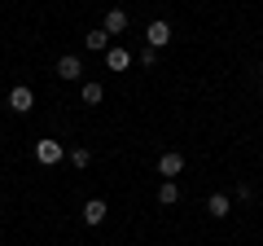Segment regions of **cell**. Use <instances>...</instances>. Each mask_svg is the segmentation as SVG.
<instances>
[{
    "label": "cell",
    "instance_id": "1",
    "mask_svg": "<svg viewBox=\"0 0 263 246\" xmlns=\"http://www.w3.org/2000/svg\"><path fill=\"white\" fill-rule=\"evenodd\" d=\"M145 44H149V48H167L171 44V22H149V27H145Z\"/></svg>",
    "mask_w": 263,
    "mask_h": 246
},
{
    "label": "cell",
    "instance_id": "9",
    "mask_svg": "<svg viewBox=\"0 0 263 246\" xmlns=\"http://www.w3.org/2000/svg\"><path fill=\"white\" fill-rule=\"evenodd\" d=\"M57 75H62V79H79V75H84V62H79L75 53H66L62 62H57Z\"/></svg>",
    "mask_w": 263,
    "mask_h": 246
},
{
    "label": "cell",
    "instance_id": "2",
    "mask_svg": "<svg viewBox=\"0 0 263 246\" xmlns=\"http://www.w3.org/2000/svg\"><path fill=\"white\" fill-rule=\"evenodd\" d=\"M9 110H13V114H31V110H35V93H31L27 84H18V88L9 93Z\"/></svg>",
    "mask_w": 263,
    "mask_h": 246
},
{
    "label": "cell",
    "instance_id": "6",
    "mask_svg": "<svg viewBox=\"0 0 263 246\" xmlns=\"http://www.w3.org/2000/svg\"><path fill=\"white\" fill-rule=\"evenodd\" d=\"M105 216H110V207H105V198H88V202H84V224H88V229L105 224Z\"/></svg>",
    "mask_w": 263,
    "mask_h": 246
},
{
    "label": "cell",
    "instance_id": "8",
    "mask_svg": "<svg viewBox=\"0 0 263 246\" xmlns=\"http://www.w3.org/2000/svg\"><path fill=\"white\" fill-rule=\"evenodd\" d=\"M84 48H88V53H105V48H110V31H105V27H92V31L84 36Z\"/></svg>",
    "mask_w": 263,
    "mask_h": 246
},
{
    "label": "cell",
    "instance_id": "13",
    "mask_svg": "<svg viewBox=\"0 0 263 246\" xmlns=\"http://www.w3.org/2000/svg\"><path fill=\"white\" fill-rule=\"evenodd\" d=\"M88 163H92V150H84V145H75V150H70V167H79V171H84Z\"/></svg>",
    "mask_w": 263,
    "mask_h": 246
},
{
    "label": "cell",
    "instance_id": "14",
    "mask_svg": "<svg viewBox=\"0 0 263 246\" xmlns=\"http://www.w3.org/2000/svg\"><path fill=\"white\" fill-rule=\"evenodd\" d=\"M136 62H141L145 71H154V66H158V48H149V44H145L141 53H136Z\"/></svg>",
    "mask_w": 263,
    "mask_h": 246
},
{
    "label": "cell",
    "instance_id": "4",
    "mask_svg": "<svg viewBox=\"0 0 263 246\" xmlns=\"http://www.w3.org/2000/svg\"><path fill=\"white\" fill-rule=\"evenodd\" d=\"M180 171H184V154H180V150H167V154L158 159V176H162V180H176Z\"/></svg>",
    "mask_w": 263,
    "mask_h": 246
},
{
    "label": "cell",
    "instance_id": "11",
    "mask_svg": "<svg viewBox=\"0 0 263 246\" xmlns=\"http://www.w3.org/2000/svg\"><path fill=\"white\" fill-rule=\"evenodd\" d=\"M158 202H162V207H176V202H180V185H176V180H162V185H158Z\"/></svg>",
    "mask_w": 263,
    "mask_h": 246
},
{
    "label": "cell",
    "instance_id": "5",
    "mask_svg": "<svg viewBox=\"0 0 263 246\" xmlns=\"http://www.w3.org/2000/svg\"><path fill=\"white\" fill-rule=\"evenodd\" d=\"M105 31H110V40L114 36H123V31L132 27V18H127V9H119V5H114V9H105V22H101Z\"/></svg>",
    "mask_w": 263,
    "mask_h": 246
},
{
    "label": "cell",
    "instance_id": "10",
    "mask_svg": "<svg viewBox=\"0 0 263 246\" xmlns=\"http://www.w3.org/2000/svg\"><path fill=\"white\" fill-rule=\"evenodd\" d=\"M105 66H110V71H127L132 66V53H127V48H105Z\"/></svg>",
    "mask_w": 263,
    "mask_h": 246
},
{
    "label": "cell",
    "instance_id": "12",
    "mask_svg": "<svg viewBox=\"0 0 263 246\" xmlns=\"http://www.w3.org/2000/svg\"><path fill=\"white\" fill-rule=\"evenodd\" d=\"M79 97H84V106H101V101H105V88L92 79V84H84V88H79Z\"/></svg>",
    "mask_w": 263,
    "mask_h": 246
},
{
    "label": "cell",
    "instance_id": "3",
    "mask_svg": "<svg viewBox=\"0 0 263 246\" xmlns=\"http://www.w3.org/2000/svg\"><path fill=\"white\" fill-rule=\"evenodd\" d=\"M35 163L40 167H57L62 163V141H35Z\"/></svg>",
    "mask_w": 263,
    "mask_h": 246
},
{
    "label": "cell",
    "instance_id": "7",
    "mask_svg": "<svg viewBox=\"0 0 263 246\" xmlns=\"http://www.w3.org/2000/svg\"><path fill=\"white\" fill-rule=\"evenodd\" d=\"M206 216L211 220H228L233 216V198H228V194H211L206 198Z\"/></svg>",
    "mask_w": 263,
    "mask_h": 246
}]
</instances>
